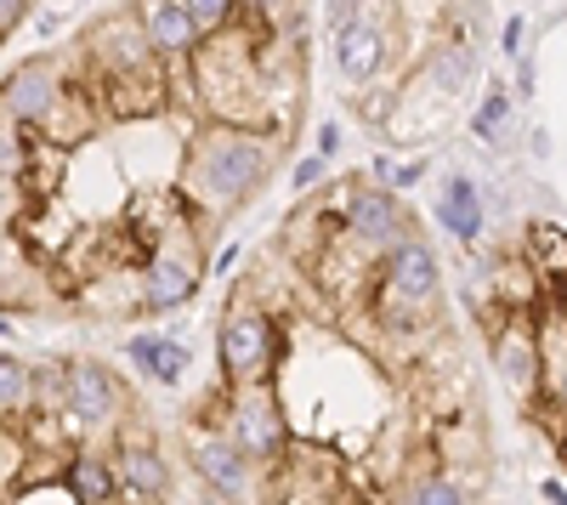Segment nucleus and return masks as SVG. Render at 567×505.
Returning <instances> with one entry per match:
<instances>
[{
  "mask_svg": "<svg viewBox=\"0 0 567 505\" xmlns=\"http://www.w3.org/2000/svg\"><path fill=\"white\" fill-rule=\"evenodd\" d=\"M272 159H278V136H267V131H233V125L187 131L176 199L187 205V216L199 227L221 221L233 210H245L267 188Z\"/></svg>",
  "mask_w": 567,
  "mask_h": 505,
  "instance_id": "obj_1",
  "label": "nucleus"
},
{
  "mask_svg": "<svg viewBox=\"0 0 567 505\" xmlns=\"http://www.w3.org/2000/svg\"><path fill=\"white\" fill-rule=\"evenodd\" d=\"M437 296H443L437 250L414 234V239H403L381 267H374L369 312H381V324H386V330H414V324H425V318L437 312Z\"/></svg>",
  "mask_w": 567,
  "mask_h": 505,
  "instance_id": "obj_2",
  "label": "nucleus"
},
{
  "mask_svg": "<svg viewBox=\"0 0 567 505\" xmlns=\"http://www.w3.org/2000/svg\"><path fill=\"white\" fill-rule=\"evenodd\" d=\"M199 279H205V239H199V221L182 210L136 261L142 312H176V307H187L199 296Z\"/></svg>",
  "mask_w": 567,
  "mask_h": 505,
  "instance_id": "obj_3",
  "label": "nucleus"
},
{
  "mask_svg": "<svg viewBox=\"0 0 567 505\" xmlns=\"http://www.w3.org/2000/svg\"><path fill=\"white\" fill-rule=\"evenodd\" d=\"M278 363H284V336H278V318L239 296L221 312V330H216V370L227 387H261L278 381Z\"/></svg>",
  "mask_w": 567,
  "mask_h": 505,
  "instance_id": "obj_4",
  "label": "nucleus"
},
{
  "mask_svg": "<svg viewBox=\"0 0 567 505\" xmlns=\"http://www.w3.org/2000/svg\"><path fill=\"white\" fill-rule=\"evenodd\" d=\"M216 432L250 454L256 466H272L290 454V415H284V392L278 381L261 387H227V403L216 409Z\"/></svg>",
  "mask_w": 567,
  "mask_h": 505,
  "instance_id": "obj_5",
  "label": "nucleus"
},
{
  "mask_svg": "<svg viewBox=\"0 0 567 505\" xmlns=\"http://www.w3.org/2000/svg\"><path fill=\"white\" fill-rule=\"evenodd\" d=\"M120 415H125V392L109 363L69 358L63 363V421L74 426V437L109 432V426H120Z\"/></svg>",
  "mask_w": 567,
  "mask_h": 505,
  "instance_id": "obj_6",
  "label": "nucleus"
},
{
  "mask_svg": "<svg viewBox=\"0 0 567 505\" xmlns=\"http://www.w3.org/2000/svg\"><path fill=\"white\" fill-rule=\"evenodd\" d=\"M414 216L403 210V199L398 194H386V188H374V182H358V194H352V210H347V221H341V234L381 267L403 239H414V227H409Z\"/></svg>",
  "mask_w": 567,
  "mask_h": 505,
  "instance_id": "obj_7",
  "label": "nucleus"
},
{
  "mask_svg": "<svg viewBox=\"0 0 567 505\" xmlns=\"http://www.w3.org/2000/svg\"><path fill=\"white\" fill-rule=\"evenodd\" d=\"M69 85H74V80L63 74L58 58L18 63V69L7 74V85H0V120H12V125H23L29 136H40L45 120H52V109L63 103Z\"/></svg>",
  "mask_w": 567,
  "mask_h": 505,
  "instance_id": "obj_8",
  "label": "nucleus"
},
{
  "mask_svg": "<svg viewBox=\"0 0 567 505\" xmlns=\"http://www.w3.org/2000/svg\"><path fill=\"white\" fill-rule=\"evenodd\" d=\"M392 18L398 12H386V7H358L352 23L329 29V58H336L347 85H369L374 74H381L386 45H392Z\"/></svg>",
  "mask_w": 567,
  "mask_h": 505,
  "instance_id": "obj_9",
  "label": "nucleus"
},
{
  "mask_svg": "<svg viewBox=\"0 0 567 505\" xmlns=\"http://www.w3.org/2000/svg\"><path fill=\"white\" fill-rule=\"evenodd\" d=\"M194 472H199V483L216 494V499H227V505H245V499H256V488H261V466L250 461V454H239L216 426H194Z\"/></svg>",
  "mask_w": 567,
  "mask_h": 505,
  "instance_id": "obj_10",
  "label": "nucleus"
},
{
  "mask_svg": "<svg viewBox=\"0 0 567 505\" xmlns=\"http://www.w3.org/2000/svg\"><path fill=\"white\" fill-rule=\"evenodd\" d=\"M494 370L516 398H539V312L494 318Z\"/></svg>",
  "mask_w": 567,
  "mask_h": 505,
  "instance_id": "obj_11",
  "label": "nucleus"
},
{
  "mask_svg": "<svg viewBox=\"0 0 567 505\" xmlns=\"http://www.w3.org/2000/svg\"><path fill=\"white\" fill-rule=\"evenodd\" d=\"M109 466H114L120 494H125V499H136V505H159V499L171 494V466H165V454L154 449V437L125 432V437H120V449L109 454Z\"/></svg>",
  "mask_w": 567,
  "mask_h": 505,
  "instance_id": "obj_12",
  "label": "nucleus"
},
{
  "mask_svg": "<svg viewBox=\"0 0 567 505\" xmlns=\"http://www.w3.org/2000/svg\"><path fill=\"white\" fill-rule=\"evenodd\" d=\"M136 23L148 34L154 58L171 69V63H187L199 52V34L187 23V0H148V7H136Z\"/></svg>",
  "mask_w": 567,
  "mask_h": 505,
  "instance_id": "obj_13",
  "label": "nucleus"
},
{
  "mask_svg": "<svg viewBox=\"0 0 567 505\" xmlns=\"http://www.w3.org/2000/svg\"><path fill=\"white\" fill-rule=\"evenodd\" d=\"M125 363L136 375H148L154 387H182L187 381V363H194V352H187V341L176 336H159V330H136L125 341Z\"/></svg>",
  "mask_w": 567,
  "mask_h": 505,
  "instance_id": "obj_14",
  "label": "nucleus"
},
{
  "mask_svg": "<svg viewBox=\"0 0 567 505\" xmlns=\"http://www.w3.org/2000/svg\"><path fill=\"white\" fill-rule=\"evenodd\" d=\"M437 221H443V234H454L460 245H477L483 239L488 205H483V188L465 171L443 176V188H437Z\"/></svg>",
  "mask_w": 567,
  "mask_h": 505,
  "instance_id": "obj_15",
  "label": "nucleus"
},
{
  "mask_svg": "<svg viewBox=\"0 0 567 505\" xmlns=\"http://www.w3.org/2000/svg\"><path fill=\"white\" fill-rule=\"evenodd\" d=\"M471 80H477V45L471 40H443L437 52L425 58V69H420V85H432L443 103H454Z\"/></svg>",
  "mask_w": 567,
  "mask_h": 505,
  "instance_id": "obj_16",
  "label": "nucleus"
},
{
  "mask_svg": "<svg viewBox=\"0 0 567 505\" xmlns=\"http://www.w3.org/2000/svg\"><path fill=\"white\" fill-rule=\"evenodd\" d=\"M63 488L74 494V505H120L114 466H109V454H97V449H74V461L63 472Z\"/></svg>",
  "mask_w": 567,
  "mask_h": 505,
  "instance_id": "obj_17",
  "label": "nucleus"
},
{
  "mask_svg": "<svg viewBox=\"0 0 567 505\" xmlns=\"http://www.w3.org/2000/svg\"><path fill=\"white\" fill-rule=\"evenodd\" d=\"M528 267L545 279V290L567 285V234L556 221H534V234H528Z\"/></svg>",
  "mask_w": 567,
  "mask_h": 505,
  "instance_id": "obj_18",
  "label": "nucleus"
},
{
  "mask_svg": "<svg viewBox=\"0 0 567 505\" xmlns=\"http://www.w3.org/2000/svg\"><path fill=\"white\" fill-rule=\"evenodd\" d=\"M29 387H34L29 363L0 347V421H7V426H18L29 415Z\"/></svg>",
  "mask_w": 567,
  "mask_h": 505,
  "instance_id": "obj_19",
  "label": "nucleus"
},
{
  "mask_svg": "<svg viewBox=\"0 0 567 505\" xmlns=\"http://www.w3.org/2000/svg\"><path fill=\"white\" fill-rule=\"evenodd\" d=\"M23 466H29L23 426H7V421H0V505H12V494L23 488Z\"/></svg>",
  "mask_w": 567,
  "mask_h": 505,
  "instance_id": "obj_20",
  "label": "nucleus"
},
{
  "mask_svg": "<svg viewBox=\"0 0 567 505\" xmlns=\"http://www.w3.org/2000/svg\"><path fill=\"white\" fill-rule=\"evenodd\" d=\"M233 18H239V7H227V0H187V23H194L199 45L216 40L221 29H233Z\"/></svg>",
  "mask_w": 567,
  "mask_h": 505,
  "instance_id": "obj_21",
  "label": "nucleus"
},
{
  "mask_svg": "<svg viewBox=\"0 0 567 505\" xmlns=\"http://www.w3.org/2000/svg\"><path fill=\"white\" fill-rule=\"evenodd\" d=\"M505 120H511V97H505V91H488L483 109H477V120H471V131H477L483 143H499V136H505Z\"/></svg>",
  "mask_w": 567,
  "mask_h": 505,
  "instance_id": "obj_22",
  "label": "nucleus"
},
{
  "mask_svg": "<svg viewBox=\"0 0 567 505\" xmlns=\"http://www.w3.org/2000/svg\"><path fill=\"white\" fill-rule=\"evenodd\" d=\"M29 216V194L18 176H0V234H18V221Z\"/></svg>",
  "mask_w": 567,
  "mask_h": 505,
  "instance_id": "obj_23",
  "label": "nucleus"
},
{
  "mask_svg": "<svg viewBox=\"0 0 567 505\" xmlns=\"http://www.w3.org/2000/svg\"><path fill=\"white\" fill-rule=\"evenodd\" d=\"M409 505H465V494H460L454 477H420L409 488Z\"/></svg>",
  "mask_w": 567,
  "mask_h": 505,
  "instance_id": "obj_24",
  "label": "nucleus"
},
{
  "mask_svg": "<svg viewBox=\"0 0 567 505\" xmlns=\"http://www.w3.org/2000/svg\"><path fill=\"white\" fill-rule=\"evenodd\" d=\"M329 188V159H318V154H307V159H296V171H290V194H323Z\"/></svg>",
  "mask_w": 567,
  "mask_h": 505,
  "instance_id": "obj_25",
  "label": "nucleus"
},
{
  "mask_svg": "<svg viewBox=\"0 0 567 505\" xmlns=\"http://www.w3.org/2000/svg\"><path fill=\"white\" fill-rule=\"evenodd\" d=\"M12 505H74V494L63 483H40V488H18Z\"/></svg>",
  "mask_w": 567,
  "mask_h": 505,
  "instance_id": "obj_26",
  "label": "nucleus"
},
{
  "mask_svg": "<svg viewBox=\"0 0 567 505\" xmlns=\"http://www.w3.org/2000/svg\"><path fill=\"white\" fill-rule=\"evenodd\" d=\"M499 52H505V58H516V63L528 58V18H511V23H505V40H499Z\"/></svg>",
  "mask_w": 567,
  "mask_h": 505,
  "instance_id": "obj_27",
  "label": "nucleus"
},
{
  "mask_svg": "<svg viewBox=\"0 0 567 505\" xmlns=\"http://www.w3.org/2000/svg\"><path fill=\"white\" fill-rule=\"evenodd\" d=\"M18 23H29V7L23 0H0V45L18 34Z\"/></svg>",
  "mask_w": 567,
  "mask_h": 505,
  "instance_id": "obj_28",
  "label": "nucleus"
},
{
  "mask_svg": "<svg viewBox=\"0 0 567 505\" xmlns=\"http://www.w3.org/2000/svg\"><path fill=\"white\" fill-rule=\"evenodd\" d=\"M420 176H425V154H420V159H409V165H392V182H386V194H398V188H414Z\"/></svg>",
  "mask_w": 567,
  "mask_h": 505,
  "instance_id": "obj_29",
  "label": "nucleus"
},
{
  "mask_svg": "<svg viewBox=\"0 0 567 505\" xmlns=\"http://www.w3.org/2000/svg\"><path fill=\"white\" fill-rule=\"evenodd\" d=\"M318 159H336L341 154V125H318V148H312Z\"/></svg>",
  "mask_w": 567,
  "mask_h": 505,
  "instance_id": "obj_30",
  "label": "nucleus"
},
{
  "mask_svg": "<svg viewBox=\"0 0 567 505\" xmlns=\"http://www.w3.org/2000/svg\"><path fill=\"white\" fill-rule=\"evenodd\" d=\"M233 261H239V245H227V250H216L205 272H221V279H227V272H233Z\"/></svg>",
  "mask_w": 567,
  "mask_h": 505,
  "instance_id": "obj_31",
  "label": "nucleus"
},
{
  "mask_svg": "<svg viewBox=\"0 0 567 505\" xmlns=\"http://www.w3.org/2000/svg\"><path fill=\"white\" fill-rule=\"evenodd\" d=\"M545 499H550V505H567V488H561V483H545Z\"/></svg>",
  "mask_w": 567,
  "mask_h": 505,
  "instance_id": "obj_32",
  "label": "nucleus"
},
{
  "mask_svg": "<svg viewBox=\"0 0 567 505\" xmlns=\"http://www.w3.org/2000/svg\"><path fill=\"white\" fill-rule=\"evenodd\" d=\"M0 336H7V318H0Z\"/></svg>",
  "mask_w": 567,
  "mask_h": 505,
  "instance_id": "obj_33",
  "label": "nucleus"
}]
</instances>
